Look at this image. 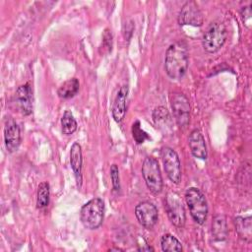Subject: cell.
Wrapping results in <instances>:
<instances>
[{
  "instance_id": "1",
  "label": "cell",
  "mask_w": 252,
  "mask_h": 252,
  "mask_svg": "<svg viewBox=\"0 0 252 252\" xmlns=\"http://www.w3.org/2000/svg\"><path fill=\"white\" fill-rule=\"evenodd\" d=\"M189 53L187 43L183 40L169 45L164 57V70L167 76L173 80L182 79L188 69Z\"/></svg>"
},
{
  "instance_id": "2",
  "label": "cell",
  "mask_w": 252,
  "mask_h": 252,
  "mask_svg": "<svg viewBox=\"0 0 252 252\" xmlns=\"http://www.w3.org/2000/svg\"><path fill=\"white\" fill-rule=\"evenodd\" d=\"M104 218V202L100 198H93L81 209L80 219L88 229L98 228Z\"/></svg>"
},
{
  "instance_id": "3",
  "label": "cell",
  "mask_w": 252,
  "mask_h": 252,
  "mask_svg": "<svg viewBox=\"0 0 252 252\" xmlns=\"http://www.w3.org/2000/svg\"><path fill=\"white\" fill-rule=\"evenodd\" d=\"M185 200L195 222L204 224L208 217V204L205 195L198 188L190 187L185 192Z\"/></svg>"
},
{
  "instance_id": "4",
  "label": "cell",
  "mask_w": 252,
  "mask_h": 252,
  "mask_svg": "<svg viewBox=\"0 0 252 252\" xmlns=\"http://www.w3.org/2000/svg\"><path fill=\"white\" fill-rule=\"evenodd\" d=\"M226 36V28L222 23H212L205 32L202 39V44L205 51L208 53H216L219 51L224 44Z\"/></svg>"
},
{
  "instance_id": "5",
  "label": "cell",
  "mask_w": 252,
  "mask_h": 252,
  "mask_svg": "<svg viewBox=\"0 0 252 252\" xmlns=\"http://www.w3.org/2000/svg\"><path fill=\"white\" fill-rule=\"evenodd\" d=\"M142 175L148 189L153 194H159L162 190V177L158 160L153 157L145 158L142 165Z\"/></svg>"
},
{
  "instance_id": "6",
  "label": "cell",
  "mask_w": 252,
  "mask_h": 252,
  "mask_svg": "<svg viewBox=\"0 0 252 252\" xmlns=\"http://www.w3.org/2000/svg\"><path fill=\"white\" fill-rule=\"evenodd\" d=\"M165 210L170 222L174 226L178 228H181L184 226L186 221L185 210L177 193L175 192L167 193L165 197Z\"/></svg>"
},
{
  "instance_id": "7",
  "label": "cell",
  "mask_w": 252,
  "mask_h": 252,
  "mask_svg": "<svg viewBox=\"0 0 252 252\" xmlns=\"http://www.w3.org/2000/svg\"><path fill=\"white\" fill-rule=\"evenodd\" d=\"M173 117L177 125L185 128L190 121V102L187 96L181 93H174L170 98Z\"/></svg>"
},
{
  "instance_id": "8",
  "label": "cell",
  "mask_w": 252,
  "mask_h": 252,
  "mask_svg": "<svg viewBox=\"0 0 252 252\" xmlns=\"http://www.w3.org/2000/svg\"><path fill=\"white\" fill-rule=\"evenodd\" d=\"M161 158L167 177L171 182L178 184L181 180V163L178 155L173 149L164 147L161 150Z\"/></svg>"
},
{
  "instance_id": "9",
  "label": "cell",
  "mask_w": 252,
  "mask_h": 252,
  "mask_svg": "<svg viewBox=\"0 0 252 252\" xmlns=\"http://www.w3.org/2000/svg\"><path fill=\"white\" fill-rule=\"evenodd\" d=\"M135 216L142 226L147 229H152L158 222V212L153 203L144 201L136 206Z\"/></svg>"
},
{
  "instance_id": "10",
  "label": "cell",
  "mask_w": 252,
  "mask_h": 252,
  "mask_svg": "<svg viewBox=\"0 0 252 252\" xmlns=\"http://www.w3.org/2000/svg\"><path fill=\"white\" fill-rule=\"evenodd\" d=\"M204 23L202 12L195 1H187L181 8L178 15L180 26L201 27Z\"/></svg>"
},
{
  "instance_id": "11",
  "label": "cell",
  "mask_w": 252,
  "mask_h": 252,
  "mask_svg": "<svg viewBox=\"0 0 252 252\" xmlns=\"http://www.w3.org/2000/svg\"><path fill=\"white\" fill-rule=\"evenodd\" d=\"M4 141L5 147L9 153L16 152L21 144V130L12 117H9L6 120L4 127Z\"/></svg>"
},
{
  "instance_id": "12",
  "label": "cell",
  "mask_w": 252,
  "mask_h": 252,
  "mask_svg": "<svg viewBox=\"0 0 252 252\" xmlns=\"http://www.w3.org/2000/svg\"><path fill=\"white\" fill-rule=\"evenodd\" d=\"M16 103L23 115H30L32 111V91L31 85L26 83L20 86L15 94Z\"/></svg>"
},
{
  "instance_id": "13",
  "label": "cell",
  "mask_w": 252,
  "mask_h": 252,
  "mask_svg": "<svg viewBox=\"0 0 252 252\" xmlns=\"http://www.w3.org/2000/svg\"><path fill=\"white\" fill-rule=\"evenodd\" d=\"M128 86L124 85L120 87L113 101L111 113L113 119L118 123L124 119L126 114V101L128 96Z\"/></svg>"
},
{
  "instance_id": "14",
  "label": "cell",
  "mask_w": 252,
  "mask_h": 252,
  "mask_svg": "<svg viewBox=\"0 0 252 252\" xmlns=\"http://www.w3.org/2000/svg\"><path fill=\"white\" fill-rule=\"evenodd\" d=\"M188 144L192 155L200 159H206L208 153H207V146L205 139L198 129H194L188 138Z\"/></svg>"
},
{
  "instance_id": "15",
  "label": "cell",
  "mask_w": 252,
  "mask_h": 252,
  "mask_svg": "<svg viewBox=\"0 0 252 252\" xmlns=\"http://www.w3.org/2000/svg\"><path fill=\"white\" fill-rule=\"evenodd\" d=\"M70 164L75 175L76 183L79 188L82 186V167H83V156L82 148L79 143L75 142L70 149Z\"/></svg>"
},
{
  "instance_id": "16",
  "label": "cell",
  "mask_w": 252,
  "mask_h": 252,
  "mask_svg": "<svg viewBox=\"0 0 252 252\" xmlns=\"http://www.w3.org/2000/svg\"><path fill=\"white\" fill-rule=\"evenodd\" d=\"M153 120H154L156 126L164 135L172 133L173 121H172L169 111L165 107L158 106V107L155 108V110L153 111Z\"/></svg>"
},
{
  "instance_id": "17",
  "label": "cell",
  "mask_w": 252,
  "mask_h": 252,
  "mask_svg": "<svg viewBox=\"0 0 252 252\" xmlns=\"http://www.w3.org/2000/svg\"><path fill=\"white\" fill-rule=\"evenodd\" d=\"M212 234L215 240L223 241L227 238L228 228L223 215H217L212 222Z\"/></svg>"
},
{
  "instance_id": "18",
  "label": "cell",
  "mask_w": 252,
  "mask_h": 252,
  "mask_svg": "<svg viewBox=\"0 0 252 252\" xmlns=\"http://www.w3.org/2000/svg\"><path fill=\"white\" fill-rule=\"evenodd\" d=\"M234 225L235 230L238 234V236L247 242L251 241L252 238V222H251V217H236L234 219Z\"/></svg>"
},
{
  "instance_id": "19",
  "label": "cell",
  "mask_w": 252,
  "mask_h": 252,
  "mask_svg": "<svg viewBox=\"0 0 252 252\" xmlns=\"http://www.w3.org/2000/svg\"><path fill=\"white\" fill-rule=\"evenodd\" d=\"M80 84L78 79L72 78L65 81L57 90V94L63 99H68L75 96L79 91Z\"/></svg>"
},
{
  "instance_id": "20",
  "label": "cell",
  "mask_w": 252,
  "mask_h": 252,
  "mask_svg": "<svg viewBox=\"0 0 252 252\" xmlns=\"http://www.w3.org/2000/svg\"><path fill=\"white\" fill-rule=\"evenodd\" d=\"M161 250L165 252H179L182 251V245L180 241L172 234L166 233L160 238Z\"/></svg>"
},
{
  "instance_id": "21",
  "label": "cell",
  "mask_w": 252,
  "mask_h": 252,
  "mask_svg": "<svg viewBox=\"0 0 252 252\" xmlns=\"http://www.w3.org/2000/svg\"><path fill=\"white\" fill-rule=\"evenodd\" d=\"M61 127H62V132L64 135H72L78 127L77 121L74 118L73 114L71 111L66 110L61 118Z\"/></svg>"
},
{
  "instance_id": "22",
  "label": "cell",
  "mask_w": 252,
  "mask_h": 252,
  "mask_svg": "<svg viewBox=\"0 0 252 252\" xmlns=\"http://www.w3.org/2000/svg\"><path fill=\"white\" fill-rule=\"evenodd\" d=\"M49 184L47 182H41L37 188V195H36V207L38 209H43L48 206L49 203Z\"/></svg>"
},
{
  "instance_id": "23",
  "label": "cell",
  "mask_w": 252,
  "mask_h": 252,
  "mask_svg": "<svg viewBox=\"0 0 252 252\" xmlns=\"http://www.w3.org/2000/svg\"><path fill=\"white\" fill-rule=\"evenodd\" d=\"M132 136L137 144H143L146 140L150 139V136L141 128L139 120L135 121L132 125Z\"/></svg>"
},
{
  "instance_id": "24",
  "label": "cell",
  "mask_w": 252,
  "mask_h": 252,
  "mask_svg": "<svg viewBox=\"0 0 252 252\" xmlns=\"http://www.w3.org/2000/svg\"><path fill=\"white\" fill-rule=\"evenodd\" d=\"M112 50V33L106 29L102 34V41L99 46L100 54H108Z\"/></svg>"
},
{
  "instance_id": "25",
  "label": "cell",
  "mask_w": 252,
  "mask_h": 252,
  "mask_svg": "<svg viewBox=\"0 0 252 252\" xmlns=\"http://www.w3.org/2000/svg\"><path fill=\"white\" fill-rule=\"evenodd\" d=\"M110 178L112 182V189L114 192L118 193L121 189L120 186V177H119V169L116 164H112L110 166Z\"/></svg>"
},
{
  "instance_id": "26",
  "label": "cell",
  "mask_w": 252,
  "mask_h": 252,
  "mask_svg": "<svg viewBox=\"0 0 252 252\" xmlns=\"http://www.w3.org/2000/svg\"><path fill=\"white\" fill-rule=\"evenodd\" d=\"M240 15L242 18V22L244 24V26H246L248 29H251V21H252V12H251V7L250 6H246L243 7L240 11Z\"/></svg>"
},
{
  "instance_id": "27",
  "label": "cell",
  "mask_w": 252,
  "mask_h": 252,
  "mask_svg": "<svg viewBox=\"0 0 252 252\" xmlns=\"http://www.w3.org/2000/svg\"><path fill=\"white\" fill-rule=\"evenodd\" d=\"M113 250H115V251H121L122 249H120V248H110V249H109V251H113Z\"/></svg>"
}]
</instances>
